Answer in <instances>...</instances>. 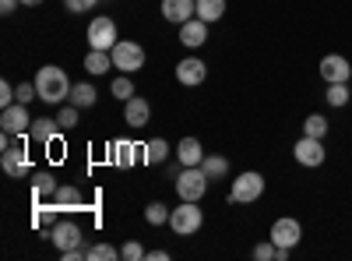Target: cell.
Segmentation results:
<instances>
[{
  "label": "cell",
  "instance_id": "33",
  "mask_svg": "<svg viewBox=\"0 0 352 261\" xmlns=\"http://www.w3.org/2000/svg\"><path fill=\"white\" fill-rule=\"evenodd\" d=\"M56 124H60L64 131H71V127H78V106H74V103H67V106H60V113H56Z\"/></svg>",
  "mask_w": 352,
  "mask_h": 261
},
{
  "label": "cell",
  "instance_id": "34",
  "mask_svg": "<svg viewBox=\"0 0 352 261\" xmlns=\"http://www.w3.org/2000/svg\"><path fill=\"white\" fill-rule=\"evenodd\" d=\"M32 99H39V89H36V81H21L18 85V103H32Z\"/></svg>",
  "mask_w": 352,
  "mask_h": 261
},
{
  "label": "cell",
  "instance_id": "21",
  "mask_svg": "<svg viewBox=\"0 0 352 261\" xmlns=\"http://www.w3.org/2000/svg\"><path fill=\"white\" fill-rule=\"evenodd\" d=\"M96 99H99L96 85H88V81H78V85H71V103H74L78 109H88V106H96Z\"/></svg>",
  "mask_w": 352,
  "mask_h": 261
},
{
  "label": "cell",
  "instance_id": "2",
  "mask_svg": "<svg viewBox=\"0 0 352 261\" xmlns=\"http://www.w3.org/2000/svg\"><path fill=\"white\" fill-rule=\"evenodd\" d=\"M109 56H113V67L120 74H138L144 67V46L134 43V39H120L109 50Z\"/></svg>",
  "mask_w": 352,
  "mask_h": 261
},
{
  "label": "cell",
  "instance_id": "3",
  "mask_svg": "<svg viewBox=\"0 0 352 261\" xmlns=\"http://www.w3.org/2000/svg\"><path fill=\"white\" fill-rule=\"evenodd\" d=\"M169 226L176 237H194L204 226V212L197 209V201H180V209L169 212Z\"/></svg>",
  "mask_w": 352,
  "mask_h": 261
},
{
  "label": "cell",
  "instance_id": "23",
  "mask_svg": "<svg viewBox=\"0 0 352 261\" xmlns=\"http://www.w3.org/2000/svg\"><path fill=\"white\" fill-rule=\"evenodd\" d=\"M109 67H113L109 50H88V56H85V71L88 74H106Z\"/></svg>",
  "mask_w": 352,
  "mask_h": 261
},
{
  "label": "cell",
  "instance_id": "19",
  "mask_svg": "<svg viewBox=\"0 0 352 261\" xmlns=\"http://www.w3.org/2000/svg\"><path fill=\"white\" fill-rule=\"evenodd\" d=\"M113 159L120 166H134L138 159H144V145H131V141H113Z\"/></svg>",
  "mask_w": 352,
  "mask_h": 261
},
{
  "label": "cell",
  "instance_id": "11",
  "mask_svg": "<svg viewBox=\"0 0 352 261\" xmlns=\"http://www.w3.org/2000/svg\"><path fill=\"white\" fill-rule=\"evenodd\" d=\"M204 78H208V64L197 61V56H184L180 64H176V81L187 85V89H194V85H201Z\"/></svg>",
  "mask_w": 352,
  "mask_h": 261
},
{
  "label": "cell",
  "instance_id": "16",
  "mask_svg": "<svg viewBox=\"0 0 352 261\" xmlns=\"http://www.w3.org/2000/svg\"><path fill=\"white\" fill-rule=\"evenodd\" d=\"M204 39H208V21L190 18V21H184V25H180V43H184L187 50L204 46Z\"/></svg>",
  "mask_w": 352,
  "mask_h": 261
},
{
  "label": "cell",
  "instance_id": "31",
  "mask_svg": "<svg viewBox=\"0 0 352 261\" xmlns=\"http://www.w3.org/2000/svg\"><path fill=\"white\" fill-rule=\"evenodd\" d=\"M144 222H148V226H162V222H169V209L162 205V201H152V205L144 209Z\"/></svg>",
  "mask_w": 352,
  "mask_h": 261
},
{
  "label": "cell",
  "instance_id": "38",
  "mask_svg": "<svg viewBox=\"0 0 352 261\" xmlns=\"http://www.w3.org/2000/svg\"><path fill=\"white\" fill-rule=\"evenodd\" d=\"M81 258H88V251L78 244V247H67V251H60V261H81Z\"/></svg>",
  "mask_w": 352,
  "mask_h": 261
},
{
  "label": "cell",
  "instance_id": "9",
  "mask_svg": "<svg viewBox=\"0 0 352 261\" xmlns=\"http://www.w3.org/2000/svg\"><path fill=\"white\" fill-rule=\"evenodd\" d=\"M0 166H4V173H8V177H14V180H21V177H28V173H32L28 152H25V149H14V145L0 152Z\"/></svg>",
  "mask_w": 352,
  "mask_h": 261
},
{
  "label": "cell",
  "instance_id": "4",
  "mask_svg": "<svg viewBox=\"0 0 352 261\" xmlns=\"http://www.w3.org/2000/svg\"><path fill=\"white\" fill-rule=\"evenodd\" d=\"M208 173H204V166H184V173L176 177V194H180V201H201L204 191H208Z\"/></svg>",
  "mask_w": 352,
  "mask_h": 261
},
{
  "label": "cell",
  "instance_id": "30",
  "mask_svg": "<svg viewBox=\"0 0 352 261\" xmlns=\"http://www.w3.org/2000/svg\"><path fill=\"white\" fill-rule=\"evenodd\" d=\"M109 92L116 96V99H134L138 92H134V81H131V74H120V78H113V85H109Z\"/></svg>",
  "mask_w": 352,
  "mask_h": 261
},
{
  "label": "cell",
  "instance_id": "26",
  "mask_svg": "<svg viewBox=\"0 0 352 261\" xmlns=\"http://www.w3.org/2000/svg\"><path fill=\"white\" fill-rule=\"evenodd\" d=\"M328 131H331V124H328V117H320V113H310L303 121V134H310V138H324Z\"/></svg>",
  "mask_w": 352,
  "mask_h": 261
},
{
  "label": "cell",
  "instance_id": "15",
  "mask_svg": "<svg viewBox=\"0 0 352 261\" xmlns=\"http://www.w3.org/2000/svg\"><path fill=\"white\" fill-rule=\"evenodd\" d=\"M124 121H127V127H144L152 121V106H148V99H141V96H134V99H127L124 103Z\"/></svg>",
  "mask_w": 352,
  "mask_h": 261
},
{
  "label": "cell",
  "instance_id": "35",
  "mask_svg": "<svg viewBox=\"0 0 352 261\" xmlns=\"http://www.w3.org/2000/svg\"><path fill=\"white\" fill-rule=\"evenodd\" d=\"M120 258H127V261H141V258H144V247H141L138 240H127V244L120 247Z\"/></svg>",
  "mask_w": 352,
  "mask_h": 261
},
{
  "label": "cell",
  "instance_id": "17",
  "mask_svg": "<svg viewBox=\"0 0 352 261\" xmlns=\"http://www.w3.org/2000/svg\"><path fill=\"white\" fill-rule=\"evenodd\" d=\"M176 159H180V166H201L204 163V149L197 138H184L180 145H176Z\"/></svg>",
  "mask_w": 352,
  "mask_h": 261
},
{
  "label": "cell",
  "instance_id": "6",
  "mask_svg": "<svg viewBox=\"0 0 352 261\" xmlns=\"http://www.w3.org/2000/svg\"><path fill=\"white\" fill-rule=\"evenodd\" d=\"M116 43H120V36H116V21L109 14H99L88 21V46L92 50H113Z\"/></svg>",
  "mask_w": 352,
  "mask_h": 261
},
{
  "label": "cell",
  "instance_id": "37",
  "mask_svg": "<svg viewBox=\"0 0 352 261\" xmlns=\"http://www.w3.org/2000/svg\"><path fill=\"white\" fill-rule=\"evenodd\" d=\"M254 258H257V261H275V244H272V240H268V244H257V247H254Z\"/></svg>",
  "mask_w": 352,
  "mask_h": 261
},
{
  "label": "cell",
  "instance_id": "32",
  "mask_svg": "<svg viewBox=\"0 0 352 261\" xmlns=\"http://www.w3.org/2000/svg\"><path fill=\"white\" fill-rule=\"evenodd\" d=\"M120 258V251H116L109 240L106 244H96V247H88V261H116Z\"/></svg>",
  "mask_w": 352,
  "mask_h": 261
},
{
  "label": "cell",
  "instance_id": "29",
  "mask_svg": "<svg viewBox=\"0 0 352 261\" xmlns=\"http://www.w3.org/2000/svg\"><path fill=\"white\" fill-rule=\"evenodd\" d=\"M204 173H208V177L212 180H219V177H226V173H229V159L226 156H204Z\"/></svg>",
  "mask_w": 352,
  "mask_h": 261
},
{
  "label": "cell",
  "instance_id": "36",
  "mask_svg": "<svg viewBox=\"0 0 352 261\" xmlns=\"http://www.w3.org/2000/svg\"><path fill=\"white\" fill-rule=\"evenodd\" d=\"M96 4H99V0H64V8L71 14H85V11H92Z\"/></svg>",
  "mask_w": 352,
  "mask_h": 261
},
{
  "label": "cell",
  "instance_id": "24",
  "mask_svg": "<svg viewBox=\"0 0 352 261\" xmlns=\"http://www.w3.org/2000/svg\"><path fill=\"white\" fill-rule=\"evenodd\" d=\"M166 159H169V145H166V138L144 141V163H148V166H159V163H166Z\"/></svg>",
  "mask_w": 352,
  "mask_h": 261
},
{
  "label": "cell",
  "instance_id": "1",
  "mask_svg": "<svg viewBox=\"0 0 352 261\" xmlns=\"http://www.w3.org/2000/svg\"><path fill=\"white\" fill-rule=\"evenodd\" d=\"M36 89H39V99L50 103V106H60L64 99H71V81H67L64 67H56V64L39 67V74H36Z\"/></svg>",
  "mask_w": 352,
  "mask_h": 261
},
{
  "label": "cell",
  "instance_id": "13",
  "mask_svg": "<svg viewBox=\"0 0 352 261\" xmlns=\"http://www.w3.org/2000/svg\"><path fill=\"white\" fill-rule=\"evenodd\" d=\"M320 78H324L328 85L331 81H349L352 78V67L342 53H328V56H320Z\"/></svg>",
  "mask_w": 352,
  "mask_h": 261
},
{
  "label": "cell",
  "instance_id": "25",
  "mask_svg": "<svg viewBox=\"0 0 352 261\" xmlns=\"http://www.w3.org/2000/svg\"><path fill=\"white\" fill-rule=\"evenodd\" d=\"M226 14V0H197V18L201 21H219Z\"/></svg>",
  "mask_w": 352,
  "mask_h": 261
},
{
  "label": "cell",
  "instance_id": "12",
  "mask_svg": "<svg viewBox=\"0 0 352 261\" xmlns=\"http://www.w3.org/2000/svg\"><path fill=\"white\" fill-rule=\"evenodd\" d=\"M50 244L56 247V251H67V247H78L81 244V229H78V222H71V219H60L53 229H50Z\"/></svg>",
  "mask_w": 352,
  "mask_h": 261
},
{
  "label": "cell",
  "instance_id": "40",
  "mask_svg": "<svg viewBox=\"0 0 352 261\" xmlns=\"http://www.w3.org/2000/svg\"><path fill=\"white\" fill-rule=\"evenodd\" d=\"M144 258H152V261H166L169 254H166V251H148V254H144Z\"/></svg>",
  "mask_w": 352,
  "mask_h": 261
},
{
  "label": "cell",
  "instance_id": "22",
  "mask_svg": "<svg viewBox=\"0 0 352 261\" xmlns=\"http://www.w3.org/2000/svg\"><path fill=\"white\" fill-rule=\"evenodd\" d=\"M56 187H60V184H56V177H53L50 169H43V173H36V177H32V194H36V201L53 198V194H56Z\"/></svg>",
  "mask_w": 352,
  "mask_h": 261
},
{
  "label": "cell",
  "instance_id": "5",
  "mask_svg": "<svg viewBox=\"0 0 352 261\" xmlns=\"http://www.w3.org/2000/svg\"><path fill=\"white\" fill-rule=\"evenodd\" d=\"M261 194H264V177L257 169L240 173V177L232 180V187H229V201H236V205H250V201H257Z\"/></svg>",
  "mask_w": 352,
  "mask_h": 261
},
{
  "label": "cell",
  "instance_id": "10",
  "mask_svg": "<svg viewBox=\"0 0 352 261\" xmlns=\"http://www.w3.org/2000/svg\"><path fill=\"white\" fill-rule=\"evenodd\" d=\"M0 127L11 131V134H25L32 127V117H28V106L25 103H14L8 109H0Z\"/></svg>",
  "mask_w": 352,
  "mask_h": 261
},
{
  "label": "cell",
  "instance_id": "7",
  "mask_svg": "<svg viewBox=\"0 0 352 261\" xmlns=\"http://www.w3.org/2000/svg\"><path fill=\"white\" fill-rule=\"evenodd\" d=\"M292 156H296L300 166H310V169L324 166V159H328V152H324V138H310V134H303L296 145H292Z\"/></svg>",
  "mask_w": 352,
  "mask_h": 261
},
{
  "label": "cell",
  "instance_id": "18",
  "mask_svg": "<svg viewBox=\"0 0 352 261\" xmlns=\"http://www.w3.org/2000/svg\"><path fill=\"white\" fill-rule=\"evenodd\" d=\"M50 201H53V205L60 209V212H74V209L81 205V191H78L74 184H60V187H56V194H53Z\"/></svg>",
  "mask_w": 352,
  "mask_h": 261
},
{
  "label": "cell",
  "instance_id": "27",
  "mask_svg": "<svg viewBox=\"0 0 352 261\" xmlns=\"http://www.w3.org/2000/svg\"><path fill=\"white\" fill-rule=\"evenodd\" d=\"M56 212H60V209H56V205H53V201H50V205H39V209L32 212V222H36L39 229H46V226L53 229L56 222H60V219H56Z\"/></svg>",
  "mask_w": 352,
  "mask_h": 261
},
{
  "label": "cell",
  "instance_id": "41",
  "mask_svg": "<svg viewBox=\"0 0 352 261\" xmlns=\"http://www.w3.org/2000/svg\"><path fill=\"white\" fill-rule=\"evenodd\" d=\"M43 0H21V8H39Z\"/></svg>",
  "mask_w": 352,
  "mask_h": 261
},
{
  "label": "cell",
  "instance_id": "39",
  "mask_svg": "<svg viewBox=\"0 0 352 261\" xmlns=\"http://www.w3.org/2000/svg\"><path fill=\"white\" fill-rule=\"evenodd\" d=\"M21 8V0H0V14H14Z\"/></svg>",
  "mask_w": 352,
  "mask_h": 261
},
{
  "label": "cell",
  "instance_id": "8",
  "mask_svg": "<svg viewBox=\"0 0 352 261\" xmlns=\"http://www.w3.org/2000/svg\"><path fill=\"white\" fill-rule=\"evenodd\" d=\"M303 240V226H300V219H292V216H282V219H275L272 222V244L275 247H296Z\"/></svg>",
  "mask_w": 352,
  "mask_h": 261
},
{
  "label": "cell",
  "instance_id": "20",
  "mask_svg": "<svg viewBox=\"0 0 352 261\" xmlns=\"http://www.w3.org/2000/svg\"><path fill=\"white\" fill-rule=\"evenodd\" d=\"M60 131H64L60 124L46 117V121H32V127H28V138H32V141H43V145H50V141H53L56 134H60Z\"/></svg>",
  "mask_w": 352,
  "mask_h": 261
},
{
  "label": "cell",
  "instance_id": "14",
  "mask_svg": "<svg viewBox=\"0 0 352 261\" xmlns=\"http://www.w3.org/2000/svg\"><path fill=\"white\" fill-rule=\"evenodd\" d=\"M162 18L173 25H184L197 18V0H162Z\"/></svg>",
  "mask_w": 352,
  "mask_h": 261
},
{
  "label": "cell",
  "instance_id": "28",
  "mask_svg": "<svg viewBox=\"0 0 352 261\" xmlns=\"http://www.w3.org/2000/svg\"><path fill=\"white\" fill-rule=\"evenodd\" d=\"M324 99H328L331 106H349V99H352V92H349V81H331Z\"/></svg>",
  "mask_w": 352,
  "mask_h": 261
}]
</instances>
